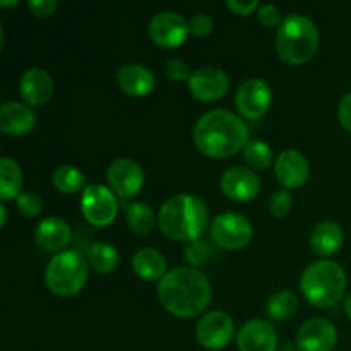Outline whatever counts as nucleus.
I'll list each match as a JSON object with an SVG mask.
<instances>
[{
	"mask_svg": "<svg viewBox=\"0 0 351 351\" xmlns=\"http://www.w3.org/2000/svg\"><path fill=\"white\" fill-rule=\"evenodd\" d=\"M252 223L240 213H221L211 223V237L223 249H242L252 239Z\"/></svg>",
	"mask_w": 351,
	"mask_h": 351,
	"instance_id": "obj_7",
	"label": "nucleus"
},
{
	"mask_svg": "<svg viewBox=\"0 0 351 351\" xmlns=\"http://www.w3.org/2000/svg\"><path fill=\"white\" fill-rule=\"evenodd\" d=\"M191 24V31L197 36H206L213 31L215 27V23H213V17L206 12H197L192 16V19L189 21Z\"/></svg>",
	"mask_w": 351,
	"mask_h": 351,
	"instance_id": "obj_35",
	"label": "nucleus"
},
{
	"mask_svg": "<svg viewBox=\"0 0 351 351\" xmlns=\"http://www.w3.org/2000/svg\"><path fill=\"white\" fill-rule=\"evenodd\" d=\"M51 182H53V185L60 192L72 194V192L81 191L86 182V177L74 165H60V167H57L53 170Z\"/></svg>",
	"mask_w": 351,
	"mask_h": 351,
	"instance_id": "obj_28",
	"label": "nucleus"
},
{
	"mask_svg": "<svg viewBox=\"0 0 351 351\" xmlns=\"http://www.w3.org/2000/svg\"><path fill=\"white\" fill-rule=\"evenodd\" d=\"M0 215H2V218H0V225H5V221H7V208H5V204H0Z\"/></svg>",
	"mask_w": 351,
	"mask_h": 351,
	"instance_id": "obj_39",
	"label": "nucleus"
},
{
	"mask_svg": "<svg viewBox=\"0 0 351 351\" xmlns=\"http://www.w3.org/2000/svg\"><path fill=\"white\" fill-rule=\"evenodd\" d=\"M184 254L192 266H202V264L208 263L209 257H211V247H209V243L197 239L192 240V242H189L187 245H185Z\"/></svg>",
	"mask_w": 351,
	"mask_h": 351,
	"instance_id": "obj_30",
	"label": "nucleus"
},
{
	"mask_svg": "<svg viewBox=\"0 0 351 351\" xmlns=\"http://www.w3.org/2000/svg\"><path fill=\"white\" fill-rule=\"evenodd\" d=\"M300 287L311 304L331 307L338 304L346 290V273L335 261H315L302 273Z\"/></svg>",
	"mask_w": 351,
	"mask_h": 351,
	"instance_id": "obj_5",
	"label": "nucleus"
},
{
	"mask_svg": "<svg viewBox=\"0 0 351 351\" xmlns=\"http://www.w3.org/2000/svg\"><path fill=\"white\" fill-rule=\"evenodd\" d=\"M36 123L33 110L19 101H7L0 106V129L12 136H21Z\"/></svg>",
	"mask_w": 351,
	"mask_h": 351,
	"instance_id": "obj_20",
	"label": "nucleus"
},
{
	"mask_svg": "<svg viewBox=\"0 0 351 351\" xmlns=\"http://www.w3.org/2000/svg\"><path fill=\"white\" fill-rule=\"evenodd\" d=\"M16 3H19V0H0V5H16Z\"/></svg>",
	"mask_w": 351,
	"mask_h": 351,
	"instance_id": "obj_41",
	"label": "nucleus"
},
{
	"mask_svg": "<svg viewBox=\"0 0 351 351\" xmlns=\"http://www.w3.org/2000/svg\"><path fill=\"white\" fill-rule=\"evenodd\" d=\"M127 221H129V226L139 235H147V233L153 230L154 221V211L151 209V206H147L146 202L136 201L130 202L125 209Z\"/></svg>",
	"mask_w": 351,
	"mask_h": 351,
	"instance_id": "obj_27",
	"label": "nucleus"
},
{
	"mask_svg": "<svg viewBox=\"0 0 351 351\" xmlns=\"http://www.w3.org/2000/svg\"><path fill=\"white\" fill-rule=\"evenodd\" d=\"M27 5L36 16H50L58 7V2L57 0H29Z\"/></svg>",
	"mask_w": 351,
	"mask_h": 351,
	"instance_id": "obj_37",
	"label": "nucleus"
},
{
	"mask_svg": "<svg viewBox=\"0 0 351 351\" xmlns=\"http://www.w3.org/2000/svg\"><path fill=\"white\" fill-rule=\"evenodd\" d=\"M158 295L168 312L177 317H192L211 300V281L195 267L178 266L161 278Z\"/></svg>",
	"mask_w": 351,
	"mask_h": 351,
	"instance_id": "obj_1",
	"label": "nucleus"
},
{
	"mask_svg": "<svg viewBox=\"0 0 351 351\" xmlns=\"http://www.w3.org/2000/svg\"><path fill=\"white\" fill-rule=\"evenodd\" d=\"M120 89L130 96H144L154 88V74L147 65L130 62L122 65L117 72Z\"/></svg>",
	"mask_w": 351,
	"mask_h": 351,
	"instance_id": "obj_19",
	"label": "nucleus"
},
{
	"mask_svg": "<svg viewBox=\"0 0 351 351\" xmlns=\"http://www.w3.org/2000/svg\"><path fill=\"white\" fill-rule=\"evenodd\" d=\"M192 136L199 151L213 158L232 156L249 143L247 123L226 108H213L202 113Z\"/></svg>",
	"mask_w": 351,
	"mask_h": 351,
	"instance_id": "obj_2",
	"label": "nucleus"
},
{
	"mask_svg": "<svg viewBox=\"0 0 351 351\" xmlns=\"http://www.w3.org/2000/svg\"><path fill=\"white\" fill-rule=\"evenodd\" d=\"M345 312H346V315L351 319V295L350 297H346V300H345Z\"/></svg>",
	"mask_w": 351,
	"mask_h": 351,
	"instance_id": "obj_40",
	"label": "nucleus"
},
{
	"mask_svg": "<svg viewBox=\"0 0 351 351\" xmlns=\"http://www.w3.org/2000/svg\"><path fill=\"white\" fill-rule=\"evenodd\" d=\"M165 72H167L171 79H175V81H189L192 75L189 65L185 64L182 58L177 57L167 60V64H165Z\"/></svg>",
	"mask_w": 351,
	"mask_h": 351,
	"instance_id": "obj_34",
	"label": "nucleus"
},
{
	"mask_svg": "<svg viewBox=\"0 0 351 351\" xmlns=\"http://www.w3.org/2000/svg\"><path fill=\"white\" fill-rule=\"evenodd\" d=\"M240 351H276L278 335L273 324L264 319H250L237 335Z\"/></svg>",
	"mask_w": 351,
	"mask_h": 351,
	"instance_id": "obj_16",
	"label": "nucleus"
},
{
	"mask_svg": "<svg viewBox=\"0 0 351 351\" xmlns=\"http://www.w3.org/2000/svg\"><path fill=\"white\" fill-rule=\"evenodd\" d=\"M41 208H43V201L38 194L34 192L27 191V192H21L17 195V209L23 213L24 216H36L40 215Z\"/></svg>",
	"mask_w": 351,
	"mask_h": 351,
	"instance_id": "obj_32",
	"label": "nucleus"
},
{
	"mask_svg": "<svg viewBox=\"0 0 351 351\" xmlns=\"http://www.w3.org/2000/svg\"><path fill=\"white\" fill-rule=\"evenodd\" d=\"M291 194L288 192V189H280V191H274L273 194H271L269 197V211L273 216H278V218H281V216L287 215L288 211H290L291 208Z\"/></svg>",
	"mask_w": 351,
	"mask_h": 351,
	"instance_id": "obj_31",
	"label": "nucleus"
},
{
	"mask_svg": "<svg viewBox=\"0 0 351 351\" xmlns=\"http://www.w3.org/2000/svg\"><path fill=\"white\" fill-rule=\"evenodd\" d=\"M71 228L58 216H48L41 219L34 230V239L40 247L47 250H60L71 240Z\"/></svg>",
	"mask_w": 351,
	"mask_h": 351,
	"instance_id": "obj_21",
	"label": "nucleus"
},
{
	"mask_svg": "<svg viewBox=\"0 0 351 351\" xmlns=\"http://www.w3.org/2000/svg\"><path fill=\"white\" fill-rule=\"evenodd\" d=\"M221 191L233 201H250L261 191V178L247 167H230L219 178Z\"/></svg>",
	"mask_w": 351,
	"mask_h": 351,
	"instance_id": "obj_15",
	"label": "nucleus"
},
{
	"mask_svg": "<svg viewBox=\"0 0 351 351\" xmlns=\"http://www.w3.org/2000/svg\"><path fill=\"white\" fill-rule=\"evenodd\" d=\"M81 211L91 225L105 226L115 219L119 204L108 187L101 184H91L82 192Z\"/></svg>",
	"mask_w": 351,
	"mask_h": 351,
	"instance_id": "obj_8",
	"label": "nucleus"
},
{
	"mask_svg": "<svg viewBox=\"0 0 351 351\" xmlns=\"http://www.w3.org/2000/svg\"><path fill=\"white\" fill-rule=\"evenodd\" d=\"M158 223L165 235L175 240H197L208 226V208L192 194L168 197L158 213Z\"/></svg>",
	"mask_w": 351,
	"mask_h": 351,
	"instance_id": "obj_3",
	"label": "nucleus"
},
{
	"mask_svg": "<svg viewBox=\"0 0 351 351\" xmlns=\"http://www.w3.org/2000/svg\"><path fill=\"white\" fill-rule=\"evenodd\" d=\"M19 89L23 98L29 105L40 106L45 105L53 96L55 82L47 69L34 65V67L26 69L23 72L19 81Z\"/></svg>",
	"mask_w": 351,
	"mask_h": 351,
	"instance_id": "obj_17",
	"label": "nucleus"
},
{
	"mask_svg": "<svg viewBox=\"0 0 351 351\" xmlns=\"http://www.w3.org/2000/svg\"><path fill=\"white\" fill-rule=\"evenodd\" d=\"M106 180L122 199L134 197L144 184V170L132 158H115L106 168Z\"/></svg>",
	"mask_w": 351,
	"mask_h": 351,
	"instance_id": "obj_12",
	"label": "nucleus"
},
{
	"mask_svg": "<svg viewBox=\"0 0 351 351\" xmlns=\"http://www.w3.org/2000/svg\"><path fill=\"white\" fill-rule=\"evenodd\" d=\"M298 308V297L291 290H280L269 297L266 304V311L271 319L283 321L291 317Z\"/></svg>",
	"mask_w": 351,
	"mask_h": 351,
	"instance_id": "obj_26",
	"label": "nucleus"
},
{
	"mask_svg": "<svg viewBox=\"0 0 351 351\" xmlns=\"http://www.w3.org/2000/svg\"><path fill=\"white\" fill-rule=\"evenodd\" d=\"M276 51L288 64H304L317 51L319 29L312 17L288 14L276 33Z\"/></svg>",
	"mask_w": 351,
	"mask_h": 351,
	"instance_id": "obj_4",
	"label": "nucleus"
},
{
	"mask_svg": "<svg viewBox=\"0 0 351 351\" xmlns=\"http://www.w3.org/2000/svg\"><path fill=\"white\" fill-rule=\"evenodd\" d=\"M336 343L338 329L328 319H308L297 332V346L302 351H332Z\"/></svg>",
	"mask_w": 351,
	"mask_h": 351,
	"instance_id": "obj_13",
	"label": "nucleus"
},
{
	"mask_svg": "<svg viewBox=\"0 0 351 351\" xmlns=\"http://www.w3.org/2000/svg\"><path fill=\"white\" fill-rule=\"evenodd\" d=\"M119 252L113 245L106 242H95L88 249V263L98 273H110L119 264Z\"/></svg>",
	"mask_w": 351,
	"mask_h": 351,
	"instance_id": "obj_25",
	"label": "nucleus"
},
{
	"mask_svg": "<svg viewBox=\"0 0 351 351\" xmlns=\"http://www.w3.org/2000/svg\"><path fill=\"white\" fill-rule=\"evenodd\" d=\"M338 119L339 122L343 123V127L351 132V91L346 93V95L339 99Z\"/></svg>",
	"mask_w": 351,
	"mask_h": 351,
	"instance_id": "obj_36",
	"label": "nucleus"
},
{
	"mask_svg": "<svg viewBox=\"0 0 351 351\" xmlns=\"http://www.w3.org/2000/svg\"><path fill=\"white\" fill-rule=\"evenodd\" d=\"M226 5L233 10V12L245 16L250 14L254 9H259L261 3L257 0H226Z\"/></svg>",
	"mask_w": 351,
	"mask_h": 351,
	"instance_id": "obj_38",
	"label": "nucleus"
},
{
	"mask_svg": "<svg viewBox=\"0 0 351 351\" xmlns=\"http://www.w3.org/2000/svg\"><path fill=\"white\" fill-rule=\"evenodd\" d=\"M23 187V170L19 163L10 156L0 158V197L3 201L14 199L21 194Z\"/></svg>",
	"mask_w": 351,
	"mask_h": 351,
	"instance_id": "obj_24",
	"label": "nucleus"
},
{
	"mask_svg": "<svg viewBox=\"0 0 351 351\" xmlns=\"http://www.w3.org/2000/svg\"><path fill=\"white\" fill-rule=\"evenodd\" d=\"M230 88V77L223 69L213 67V65H206V67H199L192 72L191 79H189V89L195 98L202 99V101H213L218 99L228 91Z\"/></svg>",
	"mask_w": 351,
	"mask_h": 351,
	"instance_id": "obj_14",
	"label": "nucleus"
},
{
	"mask_svg": "<svg viewBox=\"0 0 351 351\" xmlns=\"http://www.w3.org/2000/svg\"><path fill=\"white\" fill-rule=\"evenodd\" d=\"M274 171L281 184L287 189L300 187L308 178V161L298 149H285L278 154L274 161Z\"/></svg>",
	"mask_w": 351,
	"mask_h": 351,
	"instance_id": "obj_18",
	"label": "nucleus"
},
{
	"mask_svg": "<svg viewBox=\"0 0 351 351\" xmlns=\"http://www.w3.org/2000/svg\"><path fill=\"white\" fill-rule=\"evenodd\" d=\"M273 91L266 79L250 77L239 86L235 93V105L247 119H259L267 112Z\"/></svg>",
	"mask_w": 351,
	"mask_h": 351,
	"instance_id": "obj_11",
	"label": "nucleus"
},
{
	"mask_svg": "<svg viewBox=\"0 0 351 351\" xmlns=\"http://www.w3.org/2000/svg\"><path fill=\"white\" fill-rule=\"evenodd\" d=\"M132 266L144 280H161L167 271V259L160 250L153 247H143L132 256Z\"/></svg>",
	"mask_w": 351,
	"mask_h": 351,
	"instance_id": "obj_23",
	"label": "nucleus"
},
{
	"mask_svg": "<svg viewBox=\"0 0 351 351\" xmlns=\"http://www.w3.org/2000/svg\"><path fill=\"white\" fill-rule=\"evenodd\" d=\"M147 33L151 40L160 47H178L191 33V24L182 14L175 10H161L151 17Z\"/></svg>",
	"mask_w": 351,
	"mask_h": 351,
	"instance_id": "obj_9",
	"label": "nucleus"
},
{
	"mask_svg": "<svg viewBox=\"0 0 351 351\" xmlns=\"http://www.w3.org/2000/svg\"><path fill=\"white\" fill-rule=\"evenodd\" d=\"M48 288L57 295H74L88 281V259L77 249L55 254L45 271Z\"/></svg>",
	"mask_w": 351,
	"mask_h": 351,
	"instance_id": "obj_6",
	"label": "nucleus"
},
{
	"mask_svg": "<svg viewBox=\"0 0 351 351\" xmlns=\"http://www.w3.org/2000/svg\"><path fill=\"white\" fill-rule=\"evenodd\" d=\"M243 158L249 165L256 168L269 167L273 161V149L267 143L259 139H250L243 147Z\"/></svg>",
	"mask_w": 351,
	"mask_h": 351,
	"instance_id": "obj_29",
	"label": "nucleus"
},
{
	"mask_svg": "<svg viewBox=\"0 0 351 351\" xmlns=\"http://www.w3.org/2000/svg\"><path fill=\"white\" fill-rule=\"evenodd\" d=\"M235 329L232 315L225 311L208 312L199 319L195 326V336L199 345L206 350H221L230 343Z\"/></svg>",
	"mask_w": 351,
	"mask_h": 351,
	"instance_id": "obj_10",
	"label": "nucleus"
},
{
	"mask_svg": "<svg viewBox=\"0 0 351 351\" xmlns=\"http://www.w3.org/2000/svg\"><path fill=\"white\" fill-rule=\"evenodd\" d=\"M343 240H345L343 226L339 223L332 221V219L319 221L311 233L312 249H314V252L321 254V256L335 254L341 247Z\"/></svg>",
	"mask_w": 351,
	"mask_h": 351,
	"instance_id": "obj_22",
	"label": "nucleus"
},
{
	"mask_svg": "<svg viewBox=\"0 0 351 351\" xmlns=\"http://www.w3.org/2000/svg\"><path fill=\"white\" fill-rule=\"evenodd\" d=\"M257 19L267 27H273V26L280 27V24L283 23L285 17L283 14H281L280 7L274 5V3L271 2H266V3H261L259 9H257Z\"/></svg>",
	"mask_w": 351,
	"mask_h": 351,
	"instance_id": "obj_33",
	"label": "nucleus"
}]
</instances>
